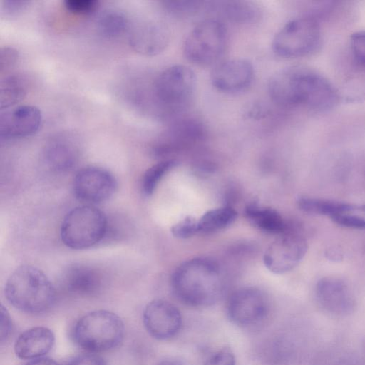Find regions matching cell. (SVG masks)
<instances>
[{
    "label": "cell",
    "mask_w": 365,
    "mask_h": 365,
    "mask_svg": "<svg viewBox=\"0 0 365 365\" xmlns=\"http://www.w3.org/2000/svg\"><path fill=\"white\" fill-rule=\"evenodd\" d=\"M269 93L276 103L283 106H303L317 112L334 108L340 96L326 77L304 66L283 68L270 78Z\"/></svg>",
    "instance_id": "6da1fadb"
},
{
    "label": "cell",
    "mask_w": 365,
    "mask_h": 365,
    "mask_svg": "<svg viewBox=\"0 0 365 365\" xmlns=\"http://www.w3.org/2000/svg\"><path fill=\"white\" fill-rule=\"evenodd\" d=\"M175 295L192 307L215 304L223 292V280L218 265L207 258H195L180 264L171 279Z\"/></svg>",
    "instance_id": "7a4b0ae2"
},
{
    "label": "cell",
    "mask_w": 365,
    "mask_h": 365,
    "mask_svg": "<svg viewBox=\"0 0 365 365\" xmlns=\"http://www.w3.org/2000/svg\"><path fill=\"white\" fill-rule=\"evenodd\" d=\"M4 292L13 307L29 314L48 311L54 304L56 297L55 288L47 276L31 265H21L11 274Z\"/></svg>",
    "instance_id": "3957f363"
},
{
    "label": "cell",
    "mask_w": 365,
    "mask_h": 365,
    "mask_svg": "<svg viewBox=\"0 0 365 365\" xmlns=\"http://www.w3.org/2000/svg\"><path fill=\"white\" fill-rule=\"evenodd\" d=\"M124 324L115 313L96 310L82 316L75 324L73 338L89 353H98L117 347L124 336Z\"/></svg>",
    "instance_id": "277c9868"
},
{
    "label": "cell",
    "mask_w": 365,
    "mask_h": 365,
    "mask_svg": "<svg viewBox=\"0 0 365 365\" xmlns=\"http://www.w3.org/2000/svg\"><path fill=\"white\" fill-rule=\"evenodd\" d=\"M196 78L189 67L170 66L160 73L153 83L155 99L168 117L178 116L190 105L195 90Z\"/></svg>",
    "instance_id": "5b68a950"
},
{
    "label": "cell",
    "mask_w": 365,
    "mask_h": 365,
    "mask_svg": "<svg viewBox=\"0 0 365 365\" xmlns=\"http://www.w3.org/2000/svg\"><path fill=\"white\" fill-rule=\"evenodd\" d=\"M108 221L105 214L91 205L76 207L64 217L61 238L71 249L91 247L106 237Z\"/></svg>",
    "instance_id": "8992f818"
},
{
    "label": "cell",
    "mask_w": 365,
    "mask_h": 365,
    "mask_svg": "<svg viewBox=\"0 0 365 365\" xmlns=\"http://www.w3.org/2000/svg\"><path fill=\"white\" fill-rule=\"evenodd\" d=\"M322 41L319 24L312 17L296 18L287 22L275 35L272 48L284 58H297L316 51Z\"/></svg>",
    "instance_id": "52a82bcc"
},
{
    "label": "cell",
    "mask_w": 365,
    "mask_h": 365,
    "mask_svg": "<svg viewBox=\"0 0 365 365\" xmlns=\"http://www.w3.org/2000/svg\"><path fill=\"white\" fill-rule=\"evenodd\" d=\"M227 41L225 24L218 19H207L197 24L187 36L183 46L184 54L195 64L210 65L222 56Z\"/></svg>",
    "instance_id": "ba28073f"
},
{
    "label": "cell",
    "mask_w": 365,
    "mask_h": 365,
    "mask_svg": "<svg viewBox=\"0 0 365 365\" xmlns=\"http://www.w3.org/2000/svg\"><path fill=\"white\" fill-rule=\"evenodd\" d=\"M307 251V243L298 231L288 229L279 234L266 250L263 261L274 274H283L294 269Z\"/></svg>",
    "instance_id": "9c48e42d"
},
{
    "label": "cell",
    "mask_w": 365,
    "mask_h": 365,
    "mask_svg": "<svg viewBox=\"0 0 365 365\" xmlns=\"http://www.w3.org/2000/svg\"><path fill=\"white\" fill-rule=\"evenodd\" d=\"M268 312V302L264 293L255 287L235 291L227 304L229 319L236 325L247 327L262 322Z\"/></svg>",
    "instance_id": "30bf717a"
},
{
    "label": "cell",
    "mask_w": 365,
    "mask_h": 365,
    "mask_svg": "<svg viewBox=\"0 0 365 365\" xmlns=\"http://www.w3.org/2000/svg\"><path fill=\"white\" fill-rule=\"evenodd\" d=\"M73 187L78 200L88 203H100L106 201L113 195L117 182L108 170L89 166L76 173Z\"/></svg>",
    "instance_id": "8fae6325"
},
{
    "label": "cell",
    "mask_w": 365,
    "mask_h": 365,
    "mask_svg": "<svg viewBox=\"0 0 365 365\" xmlns=\"http://www.w3.org/2000/svg\"><path fill=\"white\" fill-rule=\"evenodd\" d=\"M143 322L148 333L158 340L175 336L182 326V316L172 303L163 299L149 302L143 311Z\"/></svg>",
    "instance_id": "7c38bea8"
},
{
    "label": "cell",
    "mask_w": 365,
    "mask_h": 365,
    "mask_svg": "<svg viewBox=\"0 0 365 365\" xmlns=\"http://www.w3.org/2000/svg\"><path fill=\"white\" fill-rule=\"evenodd\" d=\"M315 296L319 307L335 317H346L356 309L355 299L342 279L327 277L319 279L315 287Z\"/></svg>",
    "instance_id": "4fadbf2b"
},
{
    "label": "cell",
    "mask_w": 365,
    "mask_h": 365,
    "mask_svg": "<svg viewBox=\"0 0 365 365\" xmlns=\"http://www.w3.org/2000/svg\"><path fill=\"white\" fill-rule=\"evenodd\" d=\"M206 128L199 120L180 118L176 120L165 133L162 140L155 148L158 155H164L194 145L204 140Z\"/></svg>",
    "instance_id": "5bb4252c"
},
{
    "label": "cell",
    "mask_w": 365,
    "mask_h": 365,
    "mask_svg": "<svg viewBox=\"0 0 365 365\" xmlns=\"http://www.w3.org/2000/svg\"><path fill=\"white\" fill-rule=\"evenodd\" d=\"M254 78L252 64L246 59L234 58L217 64L211 73L213 86L224 93L241 92L250 86Z\"/></svg>",
    "instance_id": "9a60e30c"
},
{
    "label": "cell",
    "mask_w": 365,
    "mask_h": 365,
    "mask_svg": "<svg viewBox=\"0 0 365 365\" xmlns=\"http://www.w3.org/2000/svg\"><path fill=\"white\" fill-rule=\"evenodd\" d=\"M41 123V112L33 106H20L1 111L0 137L10 140L31 136L38 130Z\"/></svg>",
    "instance_id": "2e32d148"
},
{
    "label": "cell",
    "mask_w": 365,
    "mask_h": 365,
    "mask_svg": "<svg viewBox=\"0 0 365 365\" xmlns=\"http://www.w3.org/2000/svg\"><path fill=\"white\" fill-rule=\"evenodd\" d=\"M130 45L143 55L153 56L168 46L169 34L160 23L147 21L137 25L130 34Z\"/></svg>",
    "instance_id": "e0dca14e"
},
{
    "label": "cell",
    "mask_w": 365,
    "mask_h": 365,
    "mask_svg": "<svg viewBox=\"0 0 365 365\" xmlns=\"http://www.w3.org/2000/svg\"><path fill=\"white\" fill-rule=\"evenodd\" d=\"M55 336L45 327H35L22 332L14 344V351L19 359L32 360L43 357L53 348Z\"/></svg>",
    "instance_id": "ac0fdd59"
},
{
    "label": "cell",
    "mask_w": 365,
    "mask_h": 365,
    "mask_svg": "<svg viewBox=\"0 0 365 365\" xmlns=\"http://www.w3.org/2000/svg\"><path fill=\"white\" fill-rule=\"evenodd\" d=\"M63 278L67 289L81 296L96 294L102 284L101 273L88 265L73 264L69 267Z\"/></svg>",
    "instance_id": "d6986e66"
},
{
    "label": "cell",
    "mask_w": 365,
    "mask_h": 365,
    "mask_svg": "<svg viewBox=\"0 0 365 365\" xmlns=\"http://www.w3.org/2000/svg\"><path fill=\"white\" fill-rule=\"evenodd\" d=\"M43 158L51 169L58 172L66 171L75 164L76 147L67 138H55L46 145Z\"/></svg>",
    "instance_id": "ffe728a7"
},
{
    "label": "cell",
    "mask_w": 365,
    "mask_h": 365,
    "mask_svg": "<svg viewBox=\"0 0 365 365\" xmlns=\"http://www.w3.org/2000/svg\"><path fill=\"white\" fill-rule=\"evenodd\" d=\"M230 21L237 24H252L261 16L259 7L252 1H222L210 2L207 6Z\"/></svg>",
    "instance_id": "44dd1931"
},
{
    "label": "cell",
    "mask_w": 365,
    "mask_h": 365,
    "mask_svg": "<svg viewBox=\"0 0 365 365\" xmlns=\"http://www.w3.org/2000/svg\"><path fill=\"white\" fill-rule=\"evenodd\" d=\"M245 215L251 224L266 232L279 235L288 229L280 214L270 207L252 203L245 208Z\"/></svg>",
    "instance_id": "7402d4cb"
},
{
    "label": "cell",
    "mask_w": 365,
    "mask_h": 365,
    "mask_svg": "<svg viewBox=\"0 0 365 365\" xmlns=\"http://www.w3.org/2000/svg\"><path fill=\"white\" fill-rule=\"evenodd\" d=\"M29 83L27 78L14 73L4 77L0 84V107L1 110L11 106L26 95Z\"/></svg>",
    "instance_id": "603a6c76"
},
{
    "label": "cell",
    "mask_w": 365,
    "mask_h": 365,
    "mask_svg": "<svg viewBox=\"0 0 365 365\" xmlns=\"http://www.w3.org/2000/svg\"><path fill=\"white\" fill-rule=\"evenodd\" d=\"M297 205L305 212L329 215L330 217L355 209L349 203L313 197H301L297 200Z\"/></svg>",
    "instance_id": "cb8c5ba5"
},
{
    "label": "cell",
    "mask_w": 365,
    "mask_h": 365,
    "mask_svg": "<svg viewBox=\"0 0 365 365\" xmlns=\"http://www.w3.org/2000/svg\"><path fill=\"white\" fill-rule=\"evenodd\" d=\"M237 216V212L229 207L213 209L206 212L199 220V230L212 232L232 225Z\"/></svg>",
    "instance_id": "d4e9b609"
},
{
    "label": "cell",
    "mask_w": 365,
    "mask_h": 365,
    "mask_svg": "<svg viewBox=\"0 0 365 365\" xmlns=\"http://www.w3.org/2000/svg\"><path fill=\"white\" fill-rule=\"evenodd\" d=\"M128 19L120 11L108 10L104 12L98 22V28L106 37L115 38L121 35L128 28Z\"/></svg>",
    "instance_id": "484cf974"
},
{
    "label": "cell",
    "mask_w": 365,
    "mask_h": 365,
    "mask_svg": "<svg viewBox=\"0 0 365 365\" xmlns=\"http://www.w3.org/2000/svg\"><path fill=\"white\" fill-rule=\"evenodd\" d=\"M177 161L174 159L161 160L149 168L144 173L142 180L143 193L151 195L157 185L167 173L175 166Z\"/></svg>",
    "instance_id": "4316f807"
},
{
    "label": "cell",
    "mask_w": 365,
    "mask_h": 365,
    "mask_svg": "<svg viewBox=\"0 0 365 365\" xmlns=\"http://www.w3.org/2000/svg\"><path fill=\"white\" fill-rule=\"evenodd\" d=\"M163 4L167 11L178 16H192L205 6L203 1L196 0L167 1Z\"/></svg>",
    "instance_id": "83f0119b"
},
{
    "label": "cell",
    "mask_w": 365,
    "mask_h": 365,
    "mask_svg": "<svg viewBox=\"0 0 365 365\" xmlns=\"http://www.w3.org/2000/svg\"><path fill=\"white\" fill-rule=\"evenodd\" d=\"M198 232V220L190 215L185 217L171 227L173 235L180 239L189 238Z\"/></svg>",
    "instance_id": "f1b7e54d"
},
{
    "label": "cell",
    "mask_w": 365,
    "mask_h": 365,
    "mask_svg": "<svg viewBox=\"0 0 365 365\" xmlns=\"http://www.w3.org/2000/svg\"><path fill=\"white\" fill-rule=\"evenodd\" d=\"M66 8L75 14H87L94 11L98 6L96 0H66L64 1Z\"/></svg>",
    "instance_id": "f546056e"
},
{
    "label": "cell",
    "mask_w": 365,
    "mask_h": 365,
    "mask_svg": "<svg viewBox=\"0 0 365 365\" xmlns=\"http://www.w3.org/2000/svg\"><path fill=\"white\" fill-rule=\"evenodd\" d=\"M350 45L355 58L365 66V30L354 33L350 38Z\"/></svg>",
    "instance_id": "4dcf8cb0"
},
{
    "label": "cell",
    "mask_w": 365,
    "mask_h": 365,
    "mask_svg": "<svg viewBox=\"0 0 365 365\" xmlns=\"http://www.w3.org/2000/svg\"><path fill=\"white\" fill-rule=\"evenodd\" d=\"M235 364L233 352L230 349L225 347L212 354L207 359L205 365H235Z\"/></svg>",
    "instance_id": "1f68e13d"
},
{
    "label": "cell",
    "mask_w": 365,
    "mask_h": 365,
    "mask_svg": "<svg viewBox=\"0 0 365 365\" xmlns=\"http://www.w3.org/2000/svg\"><path fill=\"white\" fill-rule=\"evenodd\" d=\"M333 222L341 226L353 229L364 230L365 219L346 213L334 215L330 217Z\"/></svg>",
    "instance_id": "d6a6232c"
},
{
    "label": "cell",
    "mask_w": 365,
    "mask_h": 365,
    "mask_svg": "<svg viewBox=\"0 0 365 365\" xmlns=\"http://www.w3.org/2000/svg\"><path fill=\"white\" fill-rule=\"evenodd\" d=\"M18 57V52L14 48L9 47L2 48L0 53L1 73L13 66L17 61Z\"/></svg>",
    "instance_id": "836d02e7"
},
{
    "label": "cell",
    "mask_w": 365,
    "mask_h": 365,
    "mask_svg": "<svg viewBox=\"0 0 365 365\" xmlns=\"http://www.w3.org/2000/svg\"><path fill=\"white\" fill-rule=\"evenodd\" d=\"M67 365H106L101 356L94 353L81 354L71 359Z\"/></svg>",
    "instance_id": "e575fe53"
},
{
    "label": "cell",
    "mask_w": 365,
    "mask_h": 365,
    "mask_svg": "<svg viewBox=\"0 0 365 365\" xmlns=\"http://www.w3.org/2000/svg\"><path fill=\"white\" fill-rule=\"evenodd\" d=\"M12 331V320L7 309L1 306V341H7Z\"/></svg>",
    "instance_id": "d590c367"
},
{
    "label": "cell",
    "mask_w": 365,
    "mask_h": 365,
    "mask_svg": "<svg viewBox=\"0 0 365 365\" xmlns=\"http://www.w3.org/2000/svg\"><path fill=\"white\" fill-rule=\"evenodd\" d=\"M329 365H365V357L353 353H344L334 359Z\"/></svg>",
    "instance_id": "8d00e7d4"
},
{
    "label": "cell",
    "mask_w": 365,
    "mask_h": 365,
    "mask_svg": "<svg viewBox=\"0 0 365 365\" xmlns=\"http://www.w3.org/2000/svg\"><path fill=\"white\" fill-rule=\"evenodd\" d=\"M28 1H17V0H8L4 1L3 10L6 14H14L22 10L27 4Z\"/></svg>",
    "instance_id": "74e56055"
},
{
    "label": "cell",
    "mask_w": 365,
    "mask_h": 365,
    "mask_svg": "<svg viewBox=\"0 0 365 365\" xmlns=\"http://www.w3.org/2000/svg\"><path fill=\"white\" fill-rule=\"evenodd\" d=\"M25 365H58V364L52 359L47 357H41L30 360Z\"/></svg>",
    "instance_id": "f35d334b"
},
{
    "label": "cell",
    "mask_w": 365,
    "mask_h": 365,
    "mask_svg": "<svg viewBox=\"0 0 365 365\" xmlns=\"http://www.w3.org/2000/svg\"><path fill=\"white\" fill-rule=\"evenodd\" d=\"M158 365H184L180 361L177 359H165L160 362Z\"/></svg>",
    "instance_id": "ab89813d"
},
{
    "label": "cell",
    "mask_w": 365,
    "mask_h": 365,
    "mask_svg": "<svg viewBox=\"0 0 365 365\" xmlns=\"http://www.w3.org/2000/svg\"><path fill=\"white\" fill-rule=\"evenodd\" d=\"M360 209H361L362 211L365 212V204H364V205H361V206L360 207Z\"/></svg>",
    "instance_id": "60d3db41"
}]
</instances>
